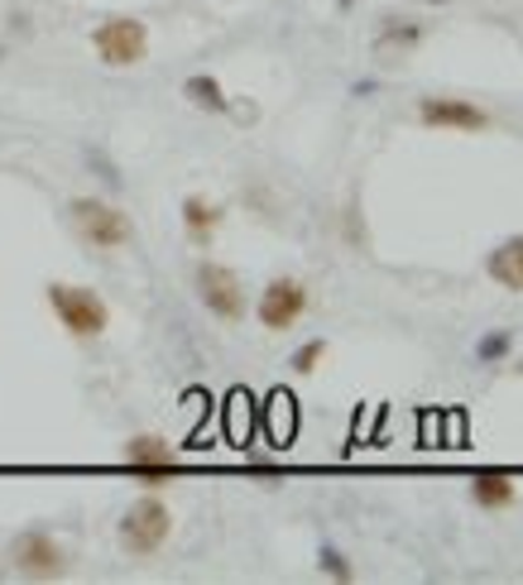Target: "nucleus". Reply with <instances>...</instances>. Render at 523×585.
Masks as SVG:
<instances>
[{"instance_id": "f257e3e1", "label": "nucleus", "mask_w": 523, "mask_h": 585, "mask_svg": "<svg viewBox=\"0 0 523 585\" xmlns=\"http://www.w3.org/2000/svg\"><path fill=\"white\" fill-rule=\"evenodd\" d=\"M68 217L77 225V235L97 250H121V245L135 241V221H130L121 207L101 202V197H73Z\"/></svg>"}, {"instance_id": "f03ea898", "label": "nucleus", "mask_w": 523, "mask_h": 585, "mask_svg": "<svg viewBox=\"0 0 523 585\" xmlns=\"http://www.w3.org/2000/svg\"><path fill=\"white\" fill-rule=\"evenodd\" d=\"M48 308L58 312L63 331H73L77 341H97L101 331L111 327L107 302H101L91 288H77V284H48Z\"/></svg>"}, {"instance_id": "7ed1b4c3", "label": "nucleus", "mask_w": 523, "mask_h": 585, "mask_svg": "<svg viewBox=\"0 0 523 585\" xmlns=\"http://www.w3.org/2000/svg\"><path fill=\"white\" fill-rule=\"evenodd\" d=\"M168 533H174V514H168L164 499H135L130 509L121 514V548L130 556H154L168 542Z\"/></svg>"}, {"instance_id": "20e7f679", "label": "nucleus", "mask_w": 523, "mask_h": 585, "mask_svg": "<svg viewBox=\"0 0 523 585\" xmlns=\"http://www.w3.org/2000/svg\"><path fill=\"white\" fill-rule=\"evenodd\" d=\"M192 288H198V302L216 317V322H241L245 308H251V302H245L241 274L226 269V264H216V260H202L198 264V274H192Z\"/></svg>"}, {"instance_id": "39448f33", "label": "nucleus", "mask_w": 523, "mask_h": 585, "mask_svg": "<svg viewBox=\"0 0 523 585\" xmlns=\"http://www.w3.org/2000/svg\"><path fill=\"white\" fill-rule=\"evenodd\" d=\"M91 44H97V58L107 63V68H135L149 53V24L135 15H115L107 24H97Z\"/></svg>"}, {"instance_id": "423d86ee", "label": "nucleus", "mask_w": 523, "mask_h": 585, "mask_svg": "<svg viewBox=\"0 0 523 585\" xmlns=\"http://www.w3.org/2000/svg\"><path fill=\"white\" fill-rule=\"evenodd\" d=\"M10 571L24 581H58L68 571V556H63L58 538L44 533V528H24V533L10 542Z\"/></svg>"}, {"instance_id": "0eeeda50", "label": "nucleus", "mask_w": 523, "mask_h": 585, "mask_svg": "<svg viewBox=\"0 0 523 585\" xmlns=\"http://www.w3.org/2000/svg\"><path fill=\"white\" fill-rule=\"evenodd\" d=\"M308 288L298 284V278H274V284L259 292V327L265 331H293L298 322H303V312H308Z\"/></svg>"}, {"instance_id": "6e6552de", "label": "nucleus", "mask_w": 523, "mask_h": 585, "mask_svg": "<svg viewBox=\"0 0 523 585\" xmlns=\"http://www.w3.org/2000/svg\"><path fill=\"white\" fill-rule=\"evenodd\" d=\"M125 471H135L140 481L159 485L168 475H178V456L164 437H130L125 442Z\"/></svg>"}, {"instance_id": "1a4fd4ad", "label": "nucleus", "mask_w": 523, "mask_h": 585, "mask_svg": "<svg viewBox=\"0 0 523 585\" xmlns=\"http://www.w3.org/2000/svg\"><path fill=\"white\" fill-rule=\"evenodd\" d=\"M418 115H423V125H442V130H486V111L456 97H427L418 106Z\"/></svg>"}, {"instance_id": "9d476101", "label": "nucleus", "mask_w": 523, "mask_h": 585, "mask_svg": "<svg viewBox=\"0 0 523 585\" xmlns=\"http://www.w3.org/2000/svg\"><path fill=\"white\" fill-rule=\"evenodd\" d=\"M486 269L504 292H523V235H509V241L494 245Z\"/></svg>"}, {"instance_id": "9b49d317", "label": "nucleus", "mask_w": 523, "mask_h": 585, "mask_svg": "<svg viewBox=\"0 0 523 585\" xmlns=\"http://www.w3.org/2000/svg\"><path fill=\"white\" fill-rule=\"evenodd\" d=\"M514 475L509 471H480L476 481H470V499L480 504V509H509L514 504Z\"/></svg>"}, {"instance_id": "f8f14e48", "label": "nucleus", "mask_w": 523, "mask_h": 585, "mask_svg": "<svg viewBox=\"0 0 523 585\" xmlns=\"http://www.w3.org/2000/svg\"><path fill=\"white\" fill-rule=\"evenodd\" d=\"M418 44H423V24H413V20H385L379 34H375L379 58H399V53H409Z\"/></svg>"}, {"instance_id": "ddd939ff", "label": "nucleus", "mask_w": 523, "mask_h": 585, "mask_svg": "<svg viewBox=\"0 0 523 585\" xmlns=\"http://www.w3.org/2000/svg\"><path fill=\"white\" fill-rule=\"evenodd\" d=\"M216 225H221V207L216 202H207V197H182V231H188L192 241L212 245Z\"/></svg>"}, {"instance_id": "4468645a", "label": "nucleus", "mask_w": 523, "mask_h": 585, "mask_svg": "<svg viewBox=\"0 0 523 585\" xmlns=\"http://www.w3.org/2000/svg\"><path fill=\"white\" fill-rule=\"evenodd\" d=\"M182 97H188L198 111H212V115H226L231 111V101H226V87L216 82L212 73H198V77H188L182 82Z\"/></svg>"}, {"instance_id": "2eb2a0df", "label": "nucleus", "mask_w": 523, "mask_h": 585, "mask_svg": "<svg viewBox=\"0 0 523 585\" xmlns=\"http://www.w3.org/2000/svg\"><path fill=\"white\" fill-rule=\"evenodd\" d=\"M509 345H514V331H509V327L490 331V336H480V341H476V361H480V365L504 361V355H509Z\"/></svg>"}, {"instance_id": "dca6fc26", "label": "nucleus", "mask_w": 523, "mask_h": 585, "mask_svg": "<svg viewBox=\"0 0 523 585\" xmlns=\"http://www.w3.org/2000/svg\"><path fill=\"white\" fill-rule=\"evenodd\" d=\"M318 566H322V576H332V581H342V585L356 581V566H350L336 548H322V552H318Z\"/></svg>"}, {"instance_id": "f3484780", "label": "nucleus", "mask_w": 523, "mask_h": 585, "mask_svg": "<svg viewBox=\"0 0 523 585\" xmlns=\"http://www.w3.org/2000/svg\"><path fill=\"white\" fill-rule=\"evenodd\" d=\"M322 355H326V341H322V336H318V341H308V345H298L293 369H298V375H312V369L322 365Z\"/></svg>"}, {"instance_id": "a211bd4d", "label": "nucleus", "mask_w": 523, "mask_h": 585, "mask_svg": "<svg viewBox=\"0 0 523 585\" xmlns=\"http://www.w3.org/2000/svg\"><path fill=\"white\" fill-rule=\"evenodd\" d=\"M336 5H342V10H350V5H356V0H336Z\"/></svg>"}, {"instance_id": "6ab92c4d", "label": "nucleus", "mask_w": 523, "mask_h": 585, "mask_svg": "<svg viewBox=\"0 0 523 585\" xmlns=\"http://www.w3.org/2000/svg\"><path fill=\"white\" fill-rule=\"evenodd\" d=\"M423 5H447V0H423Z\"/></svg>"}, {"instance_id": "aec40b11", "label": "nucleus", "mask_w": 523, "mask_h": 585, "mask_svg": "<svg viewBox=\"0 0 523 585\" xmlns=\"http://www.w3.org/2000/svg\"><path fill=\"white\" fill-rule=\"evenodd\" d=\"M0 58H5V48H0Z\"/></svg>"}]
</instances>
